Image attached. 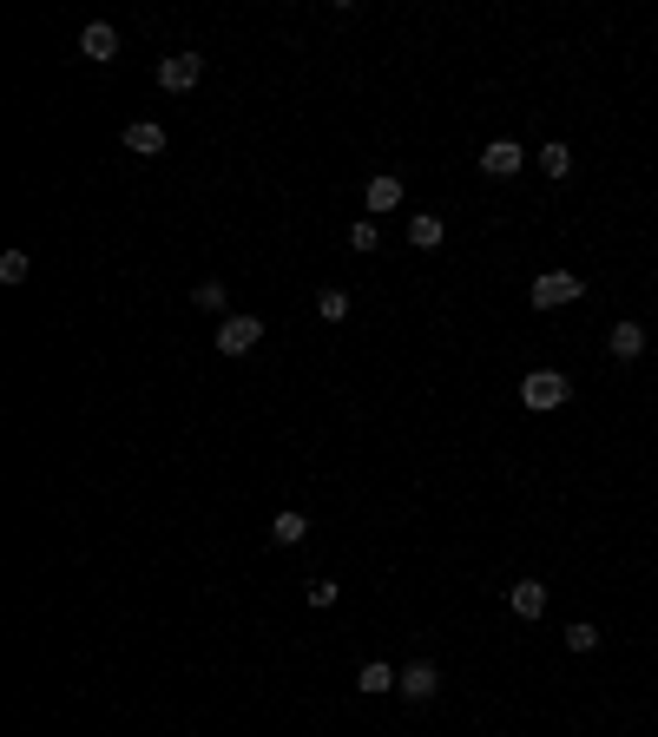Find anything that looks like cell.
<instances>
[{"label":"cell","instance_id":"obj_1","mask_svg":"<svg viewBox=\"0 0 658 737\" xmlns=\"http://www.w3.org/2000/svg\"><path fill=\"white\" fill-rule=\"evenodd\" d=\"M586 297V277L580 270H547V277H533V310H566V303Z\"/></svg>","mask_w":658,"mask_h":737},{"label":"cell","instance_id":"obj_2","mask_svg":"<svg viewBox=\"0 0 658 737\" xmlns=\"http://www.w3.org/2000/svg\"><path fill=\"white\" fill-rule=\"evenodd\" d=\"M566 395H573V389H566V376H560V369H533V376L520 382V402H527L533 415H547V408H560Z\"/></svg>","mask_w":658,"mask_h":737},{"label":"cell","instance_id":"obj_3","mask_svg":"<svg viewBox=\"0 0 658 737\" xmlns=\"http://www.w3.org/2000/svg\"><path fill=\"white\" fill-rule=\"evenodd\" d=\"M264 343V316H224L218 323V356H251Z\"/></svg>","mask_w":658,"mask_h":737},{"label":"cell","instance_id":"obj_4","mask_svg":"<svg viewBox=\"0 0 658 737\" xmlns=\"http://www.w3.org/2000/svg\"><path fill=\"white\" fill-rule=\"evenodd\" d=\"M198 79H204V53H165L158 60V86L165 93H191Z\"/></svg>","mask_w":658,"mask_h":737},{"label":"cell","instance_id":"obj_5","mask_svg":"<svg viewBox=\"0 0 658 737\" xmlns=\"http://www.w3.org/2000/svg\"><path fill=\"white\" fill-rule=\"evenodd\" d=\"M79 53H86L93 66L119 60V27H112V20H86V27H79Z\"/></svg>","mask_w":658,"mask_h":737},{"label":"cell","instance_id":"obj_6","mask_svg":"<svg viewBox=\"0 0 658 737\" xmlns=\"http://www.w3.org/2000/svg\"><path fill=\"white\" fill-rule=\"evenodd\" d=\"M520 165H527V145H520V139H494V145H481V172H487V178H514Z\"/></svg>","mask_w":658,"mask_h":737},{"label":"cell","instance_id":"obj_7","mask_svg":"<svg viewBox=\"0 0 658 737\" xmlns=\"http://www.w3.org/2000/svg\"><path fill=\"white\" fill-rule=\"evenodd\" d=\"M395 691H402L408 705H428V698L441 691V672L428 659H415V665H402V685H395Z\"/></svg>","mask_w":658,"mask_h":737},{"label":"cell","instance_id":"obj_8","mask_svg":"<svg viewBox=\"0 0 658 737\" xmlns=\"http://www.w3.org/2000/svg\"><path fill=\"white\" fill-rule=\"evenodd\" d=\"M402 198H408L402 178H395V172H376V178H369V191H362V211H402Z\"/></svg>","mask_w":658,"mask_h":737},{"label":"cell","instance_id":"obj_9","mask_svg":"<svg viewBox=\"0 0 658 737\" xmlns=\"http://www.w3.org/2000/svg\"><path fill=\"white\" fill-rule=\"evenodd\" d=\"M606 349H612L619 362H639V356H645V323L619 316V323H612V336H606Z\"/></svg>","mask_w":658,"mask_h":737},{"label":"cell","instance_id":"obj_10","mask_svg":"<svg viewBox=\"0 0 658 737\" xmlns=\"http://www.w3.org/2000/svg\"><path fill=\"white\" fill-rule=\"evenodd\" d=\"M507 606H514V619H540L547 612V580H514L507 586Z\"/></svg>","mask_w":658,"mask_h":737},{"label":"cell","instance_id":"obj_11","mask_svg":"<svg viewBox=\"0 0 658 737\" xmlns=\"http://www.w3.org/2000/svg\"><path fill=\"white\" fill-rule=\"evenodd\" d=\"M126 152L132 158H158V152H165V126H158V119H132V126H126Z\"/></svg>","mask_w":658,"mask_h":737},{"label":"cell","instance_id":"obj_12","mask_svg":"<svg viewBox=\"0 0 658 737\" xmlns=\"http://www.w3.org/2000/svg\"><path fill=\"white\" fill-rule=\"evenodd\" d=\"M395 685H402V672H395L389 659H369V665L356 672V691H362V698H382V691H395Z\"/></svg>","mask_w":658,"mask_h":737},{"label":"cell","instance_id":"obj_13","mask_svg":"<svg viewBox=\"0 0 658 737\" xmlns=\"http://www.w3.org/2000/svg\"><path fill=\"white\" fill-rule=\"evenodd\" d=\"M270 540H277V547H303V540H310V520H303L297 507H283V514L270 520Z\"/></svg>","mask_w":658,"mask_h":737},{"label":"cell","instance_id":"obj_14","mask_svg":"<svg viewBox=\"0 0 658 737\" xmlns=\"http://www.w3.org/2000/svg\"><path fill=\"white\" fill-rule=\"evenodd\" d=\"M441 237H448V224H441L435 211H415V218H408V244H415V251H435Z\"/></svg>","mask_w":658,"mask_h":737},{"label":"cell","instance_id":"obj_15","mask_svg":"<svg viewBox=\"0 0 658 737\" xmlns=\"http://www.w3.org/2000/svg\"><path fill=\"white\" fill-rule=\"evenodd\" d=\"M316 323H349V290H336V283H329L323 297H316Z\"/></svg>","mask_w":658,"mask_h":737},{"label":"cell","instance_id":"obj_16","mask_svg":"<svg viewBox=\"0 0 658 737\" xmlns=\"http://www.w3.org/2000/svg\"><path fill=\"white\" fill-rule=\"evenodd\" d=\"M533 158H540V172H547V178H573V152H566L560 139H553V145H540Z\"/></svg>","mask_w":658,"mask_h":737},{"label":"cell","instance_id":"obj_17","mask_svg":"<svg viewBox=\"0 0 658 737\" xmlns=\"http://www.w3.org/2000/svg\"><path fill=\"white\" fill-rule=\"evenodd\" d=\"M376 244H382L376 218H356V224H349V251H356V257H369V251H376Z\"/></svg>","mask_w":658,"mask_h":737},{"label":"cell","instance_id":"obj_18","mask_svg":"<svg viewBox=\"0 0 658 737\" xmlns=\"http://www.w3.org/2000/svg\"><path fill=\"white\" fill-rule=\"evenodd\" d=\"M593 645H599L593 619H573V626H566V652H593Z\"/></svg>","mask_w":658,"mask_h":737},{"label":"cell","instance_id":"obj_19","mask_svg":"<svg viewBox=\"0 0 658 737\" xmlns=\"http://www.w3.org/2000/svg\"><path fill=\"white\" fill-rule=\"evenodd\" d=\"M27 270H33L27 251H7V257H0V283H27Z\"/></svg>","mask_w":658,"mask_h":737},{"label":"cell","instance_id":"obj_20","mask_svg":"<svg viewBox=\"0 0 658 737\" xmlns=\"http://www.w3.org/2000/svg\"><path fill=\"white\" fill-rule=\"evenodd\" d=\"M191 303H198V310H224V283H218V277H204L198 290H191Z\"/></svg>","mask_w":658,"mask_h":737},{"label":"cell","instance_id":"obj_21","mask_svg":"<svg viewBox=\"0 0 658 737\" xmlns=\"http://www.w3.org/2000/svg\"><path fill=\"white\" fill-rule=\"evenodd\" d=\"M303 599H310L316 612H329V606H336V580H310V593H303Z\"/></svg>","mask_w":658,"mask_h":737},{"label":"cell","instance_id":"obj_22","mask_svg":"<svg viewBox=\"0 0 658 737\" xmlns=\"http://www.w3.org/2000/svg\"><path fill=\"white\" fill-rule=\"evenodd\" d=\"M652 303H658V290H652Z\"/></svg>","mask_w":658,"mask_h":737}]
</instances>
